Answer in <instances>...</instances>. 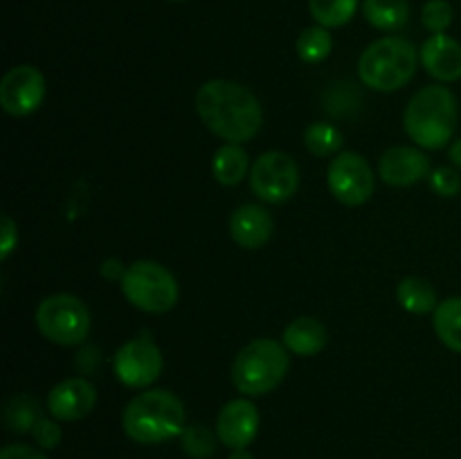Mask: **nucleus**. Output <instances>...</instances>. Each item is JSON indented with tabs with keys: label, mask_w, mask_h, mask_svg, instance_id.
<instances>
[{
	"label": "nucleus",
	"mask_w": 461,
	"mask_h": 459,
	"mask_svg": "<svg viewBox=\"0 0 461 459\" xmlns=\"http://www.w3.org/2000/svg\"><path fill=\"white\" fill-rule=\"evenodd\" d=\"M248 169H250V160H248V153L239 144L228 142L216 148L212 171H214V178L221 184H225V187L239 184L248 176Z\"/></svg>",
	"instance_id": "19"
},
{
	"label": "nucleus",
	"mask_w": 461,
	"mask_h": 459,
	"mask_svg": "<svg viewBox=\"0 0 461 459\" xmlns=\"http://www.w3.org/2000/svg\"><path fill=\"white\" fill-rule=\"evenodd\" d=\"M327 183L336 201L356 207L372 198L374 171L363 156L354 151H342L329 165Z\"/></svg>",
	"instance_id": "9"
},
{
	"label": "nucleus",
	"mask_w": 461,
	"mask_h": 459,
	"mask_svg": "<svg viewBox=\"0 0 461 459\" xmlns=\"http://www.w3.org/2000/svg\"><path fill=\"white\" fill-rule=\"evenodd\" d=\"M162 364L165 363H162L160 346L149 338L129 340L117 349L115 360H113L117 381L133 390H142L158 381V376L162 374Z\"/></svg>",
	"instance_id": "10"
},
{
	"label": "nucleus",
	"mask_w": 461,
	"mask_h": 459,
	"mask_svg": "<svg viewBox=\"0 0 461 459\" xmlns=\"http://www.w3.org/2000/svg\"><path fill=\"white\" fill-rule=\"evenodd\" d=\"M403 124L419 147H446L457 126V99L446 86H426L410 99Z\"/></svg>",
	"instance_id": "3"
},
{
	"label": "nucleus",
	"mask_w": 461,
	"mask_h": 459,
	"mask_svg": "<svg viewBox=\"0 0 461 459\" xmlns=\"http://www.w3.org/2000/svg\"><path fill=\"white\" fill-rule=\"evenodd\" d=\"M216 436L219 435L203 423H192L180 435V446L192 459H210L216 450Z\"/></svg>",
	"instance_id": "26"
},
{
	"label": "nucleus",
	"mask_w": 461,
	"mask_h": 459,
	"mask_svg": "<svg viewBox=\"0 0 461 459\" xmlns=\"http://www.w3.org/2000/svg\"><path fill=\"white\" fill-rule=\"evenodd\" d=\"M417 50L408 39L385 36L378 39L360 54L358 75L367 88L381 93H394L410 84L417 72Z\"/></svg>",
	"instance_id": "4"
},
{
	"label": "nucleus",
	"mask_w": 461,
	"mask_h": 459,
	"mask_svg": "<svg viewBox=\"0 0 461 459\" xmlns=\"http://www.w3.org/2000/svg\"><path fill=\"white\" fill-rule=\"evenodd\" d=\"M333 48V39L331 34L327 32V27L315 25V27H306L304 32L297 39V54L304 63H320L331 54Z\"/></svg>",
	"instance_id": "25"
},
{
	"label": "nucleus",
	"mask_w": 461,
	"mask_h": 459,
	"mask_svg": "<svg viewBox=\"0 0 461 459\" xmlns=\"http://www.w3.org/2000/svg\"><path fill=\"white\" fill-rule=\"evenodd\" d=\"M327 340V328L315 318H297L284 328V346L295 356L320 354Z\"/></svg>",
	"instance_id": "17"
},
{
	"label": "nucleus",
	"mask_w": 461,
	"mask_h": 459,
	"mask_svg": "<svg viewBox=\"0 0 461 459\" xmlns=\"http://www.w3.org/2000/svg\"><path fill=\"white\" fill-rule=\"evenodd\" d=\"M230 234L234 243L246 250L264 248L273 237V216L266 212V207L246 202L230 216Z\"/></svg>",
	"instance_id": "15"
},
{
	"label": "nucleus",
	"mask_w": 461,
	"mask_h": 459,
	"mask_svg": "<svg viewBox=\"0 0 461 459\" xmlns=\"http://www.w3.org/2000/svg\"><path fill=\"white\" fill-rule=\"evenodd\" d=\"M300 169L282 151H268L252 162L250 189L266 202H284L297 192Z\"/></svg>",
	"instance_id": "8"
},
{
	"label": "nucleus",
	"mask_w": 461,
	"mask_h": 459,
	"mask_svg": "<svg viewBox=\"0 0 461 459\" xmlns=\"http://www.w3.org/2000/svg\"><path fill=\"white\" fill-rule=\"evenodd\" d=\"M36 327L50 342L61 346L81 345L90 331V313L84 302L68 292L45 297L36 309Z\"/></svg>",
	"instance_id": "7"
},
{
	"label": "nucleus",
	"mask_w": 461,
	"mask_h": 459,
	"mask_svg": "<svg viewBox=\"0 0 461 459\" xmlns=\"http://www.w3.org/2000/svg\"><path fill=\"white\" fill-rule=\"evenodd\" d=\"M421 63L437 81L461 79V43L453 36L432 34L421 48Z\"/></svg>",
	"instance_id": "16"
},
{
	"label": "nucleus",
	"mask_w": 461,
	"mask_h": 459,
	"mask_svg": "<svg viewBox=\"0 0 461 459\" xmlns=\"http://www.w3.org/2000/svg\"><path fill=\"white\" fill-rule=\"evenodd\" d=\"M120 286L126 300L147 313H165L178 302L176 277L156 261L142 259L131 264Z\"/></svg>",
	"instance_id": "6"
},
{
	"label": "nucleus",
	"mask_w": 461,
	"mask_h": 459,
	"mask_svg": "<svg viewBox=\"0 0 461 459\" xmlns=\"http://www.w3.org/2000/svg\"><path fill=\"white\" fill-rule=\"evenodd\" d=\"M304 144L318 158L338 156V151L342 147V133L336 126L327 124V122H313L304 130Z\"/></svg>",
	"instance_id": "24"
},
{
	"label": "nucleus",
	"mask_w": 461,
	"mask_h": 459,
	"mask_svg": "<svg viewBox=\"0 0 461 459\" xmlns=\"http://www.w3.org/2000/svg\"><path fill=\"white\" fill-rule=\"evenodd\" d=\"M311 16L322 27H342L358 12V0H309Z\"/></svg>",
	"instance_id": "23"
},
{
	"label": "nucleus",
	"mask_w": 461,
	"mask_h": 459,
	"mask_svg": "<svg viewBox=\"0 0 461 459\" xmlns=\"http://www.w3.org/2000/svg\"><path fill=\"white\" fill-rule=\"evenodd\" d=\"M0 228H3V243H0V259L7 261L9 255H12L14 248H16V243H18V228H16V223H14V220L9 219L7 214H3V219H0Z\"/></svg>",
	"instance_id": "30"
},
{
	"label": "nucleus",
	"mask_w": 461,
	"mask_h": 459,
	"mask_svg": "<svg viewBox=\"0 0 461 459\" xmlns=\"http://www.w3.org/2000/svg\"><path fill=\"white\" fill-rule=\"evenodd\" d=\"M421 21L432 34H444L453 22V7L448 0H428L421 9Z\"/></svg>",
	"instance_id": "27"
},
{
	"label": "nucleus",
	"mask_w": 461,
	"mask_h": 459,
	"mask_svg": "<svg viewBox=\"0 0 461 459\" xmlns=\"http://www.w3.org/2000/svg\"><path fill=\"white\" fill-rule=\"evenodd\" d=\"M450 160H453V165H457L461 169V138L455 140L453 144H450Z\"/></svg>",
	"instance_id": "33"
},
{
	"label": "nucleus",
	"mask_w": 461,
	"mask_h": 459,
	"mask_svg": "<svg viewBox=\"0 0 461 459\" xmlns=\"http://www.w3.org/2000/svg\"><path fill=\"white\" fill-rule=\"evenodd\" d=\"M228 459H255V457H252L246 448H239V450H232V454H230Z\"/></svg>",
	"instance_id": "34"
},
{
	"label": "nucleus",
	"mask_w": 461,
	"mask_h": 459,
	"mask_svg": "<svg viewBox=\"0 0 461 459\" xmlns=\"http://www.w3.org/2000/svg\"><path fill=\"white\" fill-rule=\"evenodd\" d=\"M45 79L39 68L16 66L0 81V106L7 115L25 117L43 104Z\"/></svg>",
	"instance_id": "11"
},
{
	"label": "nucleus",
	"mask_w": 461,
	"mask_h": 459,
	"mask_svg": "<svg viewBox=\"0 0 461 459\" xmlns=\"http://www.w3.org/2000/svg\"><path fill=\"white\" fill-rule=\"evenodd\" d=\"M428 178H430L432 192L439 194V196L453 198L461 192L459 171L450 169V166H437V169H432V174Z\"/></svg>",
	"instance_id": "28"
},
{
	"label": "nucleus",
	"mask_w": 461,
	"mask_h": 459,
	"mask_svg": "<svg viewBox=\"0 0 461 459\" xmlns=\"http://www.w3.org/2000/svg\"><path fill=\"white\" fill-rule=\"evenodd\" d=\"M3 418L7 430L12 432H32L36 421L41 418L39 400L30 394H16L5 403Z\"/></svg>",
	"instance_id": "22"
},
{
	"label": "nucleus",
	"mask_w": 461,
	"mask_h": 459,
	"mask_svg": "<svg viewBox=\"0 0 461 459\" xmlns=\"http://www.w3.org/2000/svg\"><path fill=\"white\" fill-rule=\"evenodd\" d=\"M288 374L286 346L259 338L243 346L232 364V382L241 394L261 396L273 392Z\"/></svg>",
	"instance_id": "5"
},
{
	"label": "nucleus",
	"mask_w": 461,
	"mask_h": 459,
	"mask_svg": "<svg viewBox=\"0 0 461 459\" xmlns=\"http://www.w3.org/2000/svg\"><path fill=\"white\" fill-rule=\"evenodd\" d=\"M396 300L401 302V306L405 310L417 315L430 313V310H435L439 306L432 284L421 277H405L399 284V288H396Z\"/></svg>",
	"instance_id": "20"
},
{
	"label": "nucleus",
	"mask_w": 461,
	"mask_h": 459,
	"mask_svg": "<svg viewBox=\"0 0 461 459\" xmlns=\"http://www.w3.org/2000/svg\"><path fill=\"white\" fill-rule=\"evenodd\" d=\"M259 432V412L248 399H234L216 417V435L230 450L248 448Z\"/></svg>",
	"instance_id": "12"
},
{
	"label": "nucleus",
	"mask_w": 461,
	"mask_h": 459,
	"mask_svg": "<svg viewBox=\"0 0 461 459\" xmlns=\"http://www.w3.org/2000/svg\"><path fill=\"white\" fill-rule=\"evenodd\" d=\"M32 436H34L36 446H41L43 450H52L61 444V428L52 418L41 417L36 426L32 428Z\"/></svg>",
	"instance_id": "29"
},
{
	"label": "nucleus",
	"mask_w": 461,
	"mask_h": 459,
	"mask_svg": "<svg viewBox=\"0 0 461 459\" xmlns=\"http://www.w3.org/2000/svg\"><path fill=\"white\" fill-rule=\"evenodd\" d=\"M378 174L392 187H410L430 176V160L414 147H392L383 153Z\"/></svg>",
	"instance_id": "14"
},
{
	"label": "nucleus",
	"mask_w": 461,
	"mask_h": 459,
	"mask_svg": "<svg viewBox=\"0 0 461 459\" xmlns=\"http://www.w3.org/2000/svg\"><path fill=\"white\" fill-rule=\"evenodd\" d=\"M196 111L207 129L230 144L255 138L264 122L261 104L246 86L230 79H212L196 94Z\"/></svg>",
	"instance_id": "1"
},
{
	"label": "nucleus",
	"mask_w": 461,
	"mask_h": 459,
	"mask_svg": "<svg viewBox=\"0 0 461 459\" xmlns=\"http://www.w3.org/2000/svg\"><path fill=\"white\" fill-rule=\"evenodd\" d=\"M0 459H48L41 450L32 448L27 444H9L5 446L3 453H0Z\"/></svg>",
	"instance_id": "31"
},
{
	"label": "nucleus",
	"mask_w": 461,
	"mask_h": 459,
	"mask_svg": "<svg viewBox=\"0 0 461 459\" xmlns=\"http://www.w3.org/2000/svg\"><path fill=\"white\" fill-rule=\"evenodd\" d=\"M363 14L376 30L396 32L410 21L408 0H363Z\"/></svg>",
	"instance_id": "18"
},
{
	"label": "nucleus",
	"mask_w": 461,
	"mask_h": 459,
	"mask_svg": "<svg viewBox=\"0 0 461 459\" xmlns=\"http://www.w3.org/2000/svg\"><path fill=\"white\" fill-rule=\"evenodd\" d=\"M122 428L138 444H162L183 435L185 405L167 390H149L129 400L122 414Z\"/></svg>",
	"instance_id": "2"
},
{
	"label": "nucleus",
	"mask_w": 461,
	"mask_h": 459,
	"mask_svg": "<svg viewBox=\"0 0 461 459\" xmlns=\"http://www.w3.org/2000/svg\"><path fill=\"white\" fill-rule=\"evenodd\" d=\"M97 403V392L86 378H66L48 394V412L57 421H79L88 417Z\"/></svg>",
	"instance_id": "13"
},
{
	"label": "nucleus",
	"mask_w": 461,
	"mask_h": 459,
	"mask_svg": "<svg viewBox=\"0 0 461 459\" xmlns=\"http://www.w3.org/2000/svg\"><path fill=\"white\" fill-rule=\"evenodd\" d=\"M432 322H435L437 338L450 351L461 354V297H448V300L439 302Z\"/></svg>",
	"instance_id": "21"
},
{
	"label": "nucleus",
	"mask_w": 461,
	"mask_h": 459,
	"mask_svg": "<svg viewBox=\"0 0 461 459\" xmlns=\"http://www.w3.org/2000/svg\"><path fill=\"white\" fill-rule=\"evenodd\" d=\"M126 274V268L122 266L120 259H106L102 264V277L108 282H122Z\"/></svg>",
	"instance_id": "32"
}]
</instances>
